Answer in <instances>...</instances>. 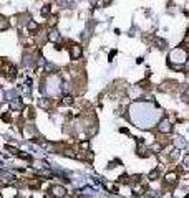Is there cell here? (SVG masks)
I'll return each instance as SVG.
<instances>
[{
	"mask_svg": "<svg viewBox=\"0 0 189 198\" xmlns=\"http://www.w3.org/2000/svg\"><path fill=\"white\" fill-rule=\"evenodd\" d=\"M169 61H171V64L173 63H186L188 61V53H186V50H182V48H176V50H173L171 51V55H169Z\"/></svg>",
	"mask_w": 189,
	"mask_h": 198,
	"instance_id": "obj_1",
	"label": "cell"
},
{
	"mask_svg": "<svg viewBox=\"0 0 189 198\" xmlns=\"http://www.w3.org/2000/svg\"><path fill=\"white\" fill-rule=\"evenodd\" d=\"M50 197H55V198H65L66 197V190H65V187H61V185H53V187L50 188Z\"/></svg>",
	"mask_w": 189,
	"mask_h": 198,
	"instance_id": "obj_2",
	"label": "cell"
},
{
	"mask_svg": "<svg viewBox=\"0 0 189 198\" xmlns=\"http://www.w3.org/2000/svg\"><path fill=\"white\" fill-rule=\"evenodd\" d=\"M171 122H169V119H163L159 122V126H158V131L163 132V134H169L171 132Z\"/></svg>",
	"mask_w": 189,
	"mask_h": 198,
	"instance_id": "obj_3",
	"label": "cell"
},
{
	"mask_svg": "<svg viewBox=\"0 0 189 198\" xmlns=\"http://www.w3.org/2000/svg\"><path fill=\"white\" fill-rule=\"evenodd\" d=\"M70 55H72L73 60H78V58L81 56V46H80V45H73L72 48H70Z\"/></svg>",
	"mask_w": 189,
	"mask_h": 198,
	"instance_id": "obj_4",
	"label": "cell"
},
{
	"mask_svg": "<svg viewBox=\"0 0 189 198\" xmlns=\"http://www.w3.org/2000/svg\"><path fill=\"white\" fill-rule=\"evenodd\" d=\"M176 180H178V175H176V172L166 173V183L173 185V183H176Z\"/></svg>",
	"mask_w": 189,
	"mask_h": 198,
	"instance_id": "obj_5",
	"label": "cell"
},
{
	"mask_svg": "<svg viewBox=\"0 0 189 198\" xmlns=\"http://www.w3.org/2000/svg\"><path fill=\"white\" fill-rule=\"evenodd\" d=\"M133 191H134V195H143V187H141V185H134V187H133Z\"/></svg>",
	"mask_w": 189,
	"mask_h": 198,
	"instance_id": "obj_6",
	"label": "cell"
},
{
	"mask_svg": "<svg viewBox=\"0 0 189 198\" xmlns=\"http://www.w3.org/2000/svg\"><path fill=\"white\" fill-rule=\"evenodd\" d=\"M58 38H60V35H58V33L55 32V30L50 33V35H48V40H52V41H58Z\"/></svg>",
	"mask_w": 189,
	"mask_h": 198,
	"instance_id": "obj_7",
	"label": "cell"
},
{
	"mask_svg": "<svg viewBox=\"0 0 189 198\" xmlns=\"http://www.w3.org/2000/svg\"><path fill=\"white\" fill-rule=\"evenodd\" d=\"M8 27V21H7V18H4V17H0V30H4V28H7Z\"/></svg>",
	"mask_w": 189,
	"mask_h": 198,
	"instance_id": "obj_8",
	"label": "cell"
},
{
	"mask_svg": "<svg viewBox=\"0 0 189 198\" xmlns=\"http://www.w3.org/2000/svg\"><path fill=\"white\" fill-rule=\"evenodd\" d=\"M158 175H159V172H158V170H153V172L149 173V180H156Z\"/></svg>",
	"mask_w": 189,
	"mask_h": 198,
	"instance_id": "obj_9",
	"label": "cell"
},
{
	"mask_svg": "<svg viewBox=\"0 0 189 198\" xmlns=\"http://www.w3.org/2000/svg\"><path fill=\"white\" fill-rule=\"evenodd\" d=\"M72 103H73V99L70 98V96H66V98L63 99V104H72Z\"/></svg>",
	"mask_w": 189,
	"mask_h": 198,
	"instance_id": "obj_10",
	"label": "cell"
},
{
	"mask_svg": "<svg viewBox=\"0 0 189 198\" xmlns=\"http://www.w3.org/2000/svg\"><path fill=\"white\" fill-rule=\"evenodd\" d=\"M182 162H184V165H186V167H189V154H186V155H184Z\"/></svg>",
	"mask_w": 189,
	"mask_h": 198,
	"instance_id": "obj_11",
	"label": "cell"
},
{
	"mask_svg": "<svg viewBox=\"0 0 189 198\" xmlns=\"http://www.w3.org/2000/svg\"><path fill=\"white\" fill-rule=\"evenodd\" d=\"M176 145H178V147H184L186 142H184V140H176Z\"/></svg>",
	"mask_w": 189,
	"mask_h": 198,
	"instance_id": "obj_12",
	"label": "cell"
},
{
	"mask_svg": "<svg viewBox=\"0 0 189 198\" xmlns=\"http://www.w3.org/2000/svg\"><path fill=\"white\" fill-rule=\"evenodd\" d=\"M88 142H81V144H80V147H81V148H88Z\"/></svg>",
	"mask_w": 189,
	"mask_h": 198,
	"instance_id": "obj_13",
	"label": "cell"
},
{
	"mask_svg": "<svg viewBox=\"0 0 189 198\" xmlns=\"http://www.w3.org/2000/svg\"><path fill=\"white\" fill-rule=\"evenodd\" d=\"M186 69L189 71V58H188V61H186Z\"/></svg>",
	"mask_w": 189,
	"mask_h": 198,
	"instance_id": "obj_14",
	"label": "cell"
},
{
	"mask_svg": "<svg viewBox=\"0 0 189 198\" xmlns=\"http://www.w3.org/2000/svg\"><path fill=\"white\" fill-rule=\"evenodd\" d=\"M188 36H189V30H188Z\"/></svg>",
	"mask_w": 189,
	"mask_h": 198,
	"instance_id": "obj_15",
	"label": "cell"
},
{
	"mask_svg": "<svg viewBox=\"0 0 189 198\" xmlns=\"http://www.w3.org/2000/svg\"><path fill=\"white\" fill-rule=\"evenodd\" d=\"M15 198H20V197H15Z\"/></svg>",
	"mask_w": 189,
	"mask_h": 198,
	"instance_id": "obj_16",
	"label": "cell"
}]
</instances>
